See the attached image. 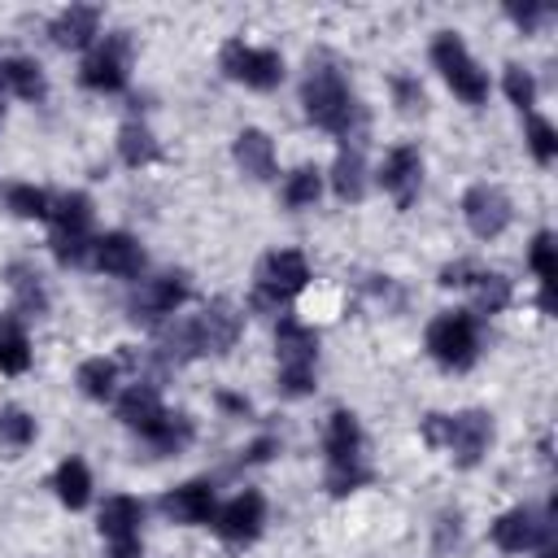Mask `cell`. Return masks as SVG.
Wrapping results in <instances>:
<instances>
[{"label":"cell","mask_w":558,"mask_h":558,"mask_svg":"<svg viewBox=\"0 0 558 558\" xmlns=\"http://www.w3.org/2000/svg\"><path fill=\"white\" fill-rule=\"evenodd\" d=\"M301 113L318 131L340 135L344 144L349 140L357 144V135L366 131V109L357 105V96H353V87H349V78L336 61H314L310 57V74L301 83Z\"/></svg>","instance_id":"6da1fadb"},{"label":"cell","mask_w":558,"mask_h":558,"mask_svg":"<svg viewBox=\"0 0 558 558\" xmlns=\"http://www.w3.org/2000/svg\"><path fill=\"white\" fill-rule=\"evenodd\" d=\"M362 423L353 410H331L327 418V432H323V453H327V466H323V488L331 497H349L357 493L362 484H371V466H366V453H362Z\"/></svg>","instance_id":"7a4b0ae2"},{"label":"cell","mask_w":558,"mask_h":558,"mask_svg":"<svg viewBox=\"0 0 558 558\" xmlns=\"http://www.w3.org/2000/svg\"><path fill=\"white\" fill-rule=\"evenodd\" d=\"M275 357H279V392L301 401L318 379V331L296 314H279L275 323Z\"/></svg>","instance_id":"3957f363"},{"label":"cell","mask_w":558,"mask_h":558,"mask_svg":"<svg viewBox=\"0 0 558 558\" xmlns=\"http://www.w3.org/2000/svg\"><path fill=\"white\" fill-rule=\"evenodd\" d=\"M310 262L301 248H270L257 262L253 275V292H248V310L253 314H283V305L292 296H301L310 288Z\"/></svg>","instance_id":"277c9868"},{"label":"cell","mask_w":558,"mask_h":558,"mask_svg":"<svg viewBox=\"0 0 558 558\" xmlns=\"http://www.w3.org/2000/svg\"><path fill=\"white\" fill-rule=\"evenodd\" d=\"M92 196L87 192H61L52 196V209H48V248L61 266H87V253H92Z\"/></svg>","instance_id":"5b68a950"},{"label":"cell","mask_w":558,"mask_h":558,"mask_svg":"<svg viewBox=\"0 0 558 558\" xmlns=\"http://www.w3.org/2000/svg\"><path fill=\"white\" fill-rule=\"evenodd\" d=\"M423 344L445 371H471L480 362V318L471 310H440L427 323Z\"/></svg>","instance_id":"8992f818"},{"label":"cell","mask_w":558,"mask_h":558,"mask_svg":"<svg viewBox=\"0 0 558 558\" xmlns=\"http://www.w3.org/2000/svg\"><path fill=\"white\" fill-rule=\"evenodd\" d=\"M432 65L440 70V78L449 83V92L458 100H466V105H484L488 100V92H493L488 70L471 57V48H466V39L458 31H436V39H432Z\"/></svg>","instance_id":"52a82bcc"},{"label":"cell","mask_w":558,"mask_h":558,"mask_svg":"<svg viewBox=\"0 0 558 558\" xmlns=\"http://www.w3.org/2000/svg\"><path fill=\"white\" fill-rule=\"evenodd\" d=\"M131 57H135V44L126 31H113V35H100L92 44V52L83 57L78 65V83L87 92H100V96H113L126 87L131 78Z\"/></svg>","instance_id":"ba28073f"},{"label":"cell","mask_w":558,"mask_h":558,"mask_svg":"<svg viewBox=\"0 0 558 558\" xmlns=\"http://www.w3.org/2000/svg\"><path fill=\"white\" fill-rule=\"evenodd\" d=\"M218 70L231 83H244L253 92H275L283 83V57H279V48H262V44H244V39H227L218 48Z\"/></svg>","instance_id":"9c48e42d"},{"label":"cell","mask_w":558,"mask_h":558,"mask_svg":"<svg viewBox=\"0 0 558 558\" xmlns=\"http://www.w3.org/2000/svg\"><path fill=\"white\" fill-rule=\"evenodd\" d=\"M183 301H187V275H183V270H161V275L135 283L126 310H131L135 323L161 327V323H170V318L183 310Z\"/></svg>","instance_id":"30bf717a"},{"label":"cell","mask_w":558,"mask_h":558,"mask_svg":"<svg viewBox=\"0 0 558 558\" xmlns=\"http://www.w3.org/2000/svg\"><path fill=\"white\" fill-rule=\"evenodd\" d=\"M488 541L501 554H532L541 545H554V523L549 514H536L532 506H510L488 523Z\"/></svg>","instance_id":"8fae6325"},{"label":"cell","mask_w":558,"mask_h":558,"mask_svg":"<svg viewBox=\"0 0 558 558\" xmlns=\"http://www.w3.org/2000/svg\"><path fill=\"white\" fill-rule=\"evenodd\" d=\"M462 222L475 240H497L514 222V201L497 183H471L462 192Z\"/></svg>","instance_id":"7c38bea8"},{"label":"cell","mask_w":558,"mask_h":558,"mask_svg":"<svg viewBox=\"0 0 558 558\" xmlns=\"http://www.w3.org/2000/svg\"><path fill=\"white\" fill-rule=\"evenodd\" d=\"M209 523H214L218 541H227V545H253L262 536V527H266V497L257 488H244L231 501H222Z\"/></svg>","instance_id":"4fadbf2b"},{"label":"cell","mask_w":558,"mask_h":558,"mask_svg":"<svg viewBox=\"0 0 558 558\" xmlns=\"http://www.w3.org/2000/svg\"><path fill=\"white\" fill-rule=\"evenodd\" d=\"M488 445H493V414L488 410H458V414H449L445 449H449L453 466H462V471L480 466Z\"/></svg>","instance_id":"5bb4252c"},{"label":"cell","mask_w":558,"mask_h":558,"mask_svg":"<svg viewBox=\"0 0 558 558\" xmlns=\"http://www.w3.org/2000/svg\"><path fill=\"white\" fill-rule=\"evenodd\" d=\"M375 179H379V187L397 201V209H410V205L418 201V192H423V153H418V144H397V148H388Z\"/></svg>","instance_id":"9a60e30c"},{"label":"cell","mask_w":558,"mask_h":558,"mask_svg":"<svg viewBox=\"0 0 558 558\" xmlns=\"http://www.w3.org/2000/svg\"><path fill=\"white\" fill-rule=\"evenodd\" d=\"M144 248L135 235L126 231H100L92 235V253H87V266L100 270V275H113V279H140L144 275Z\"/></svg>","instance_id":"2e32d148"},{"label":"cell","mask_w":558,"mask_h":558,"mask_svg":"<svg viewBox=\"0 0 558 558\" xmlns=\"http://www.w3.org/2000/svg\"><path fill=\"white\" fill-rule=\"evenodd\" d=\"M192 327H196L201 353H227V349H235V340L244 331V310L227 296H214L201 314H192Z\"/></svg>","instance_id":"e0dca14e"},{"label":"cell","mask_w":558,"mask_h":558,"mask_svg":"<svg viewBox=\"0 0 558 558\" xmlns=\"http://www.w3.org/2000/svg\"><path fill=\"white\" fill-rule=\"evenodd\" d=\"M161 514L170 519V523H183V527H201V523H209L214 519V510H218V497H214V484L209 480H187V484H179V488H170V493H161Z\"/></svg>","instance_id":"ac0fdd59"},{"label":"cell","mask_w":558,"mask_h":558,"mask_svg":"<svg viewBox=\"0 0 558 558\" xmlns=\"http://www.w3.org/2000/svg\"><path fill=\"white\" fill-rule=\"evenodd\" d=\"M113 410H118V423H122V427H131V432L144 436V432L166 414L161 388L148 384V379H135V384H126V388L113 397Z\"/></svg>","instance_id":"d6986e66"},{"label":"cell","mask_w":558,"mask_h":558,"mask_svg":"<svg viewBox=\"0 0 558 558\" xmlns=\"http://www.w3.org/2000/svg\"><path fill=\"white\" fill-rule=\"evenodd\" d=\"M231 157H235V166H240L248 179H257V183L275 179L279 153H275V140H270L262 126H244V131L231 140Z\"/></svg>","instance_id":"ffe728a7"},{"label":"cell","mask_w":558,"mask_h":558,"mask_svg":"<svg viewBox=\"0 0 558 558\" xmlns=\"http://www.w3.org/2000/svg\"><path fill=\"white\" fill-rule=\"evenodd\" d=\"M48 35L57 48H92L100 39V9L96 4H70L48 22Z\"/></svg>","instance_id":"44dd1931"},{"label":"cell","mask_w":558,"mask_h":558,"mask_svg":"<svg viewBox=\"0 0 558 558\" xmlns=\"http://www.w3.org/2000/svg\"><path fill=\"white\" fill-rule=\"evenodd\" d=\"M323 179L331 183L336 201L357 205L366 196V157H362V148L357 144H340V153H336V161H331V170Z\"/></svg>","instance_id":"7402d4cb"},{"label":"cell","mask_w":558,"mask_h":558,"mask_svg":"<svg viewBox=\"0 0 558 558\" xmlns=\"http://www.w3.org/2000/svg\"><path fill=\"white\" fill-rule=\"evenodd\" d=\"M140 523H144V501L131 497V493H113L100 501V514H96V527H100V541H126V536H140Z\"/></svg>","instance_id":"603a6c76"},{"label":"cell","mask_w":558,"mask_h":558,"mask_svg":"<svg viewBox=\"0 0 558 558\" xmlns=\"http://www.w3.org/2000/svg\"><path fill=\"white\" fill-rule=\"evenodd\" d=\"M153 453H161V458H170V453H183L192 440H196V423L183 414V410H166L144 436H140Z\"/></svg>","instance_id":"cb8c5ba5"},{"label":"cell","mask_w":558,"mask_h":558,"mask_svg":"<svg viewBox=\"0 0 558 558\" xmlns=\"http://www.w3.org/2000/svg\"><path fill=\"white\" fill-rule=\"evenodd\" d=\"M0 87L17 100H44L48 96V78L44 65L35 57H4L0 61Z\"/></svg>","instance_id":"d4e9b609"},{"label":"cell","mask_w":558,"mask_h":558,"mask_svg":"<svg viewBox=\"0 0 558 558\" xmlns=\"http://www.w3.org/2000/svg\"><path fill=\"white\" fill-rule=\"evenodd\" d=\"M118 375H122L118 357H83L78 371H74V384L87 401H113L118 397Z\"/></svg>","instance_id":"484cf974"},{"label":"cell","mask_w":558,"mask_h":558,"mask_svg":"<svg viewBox=\"0 0 558 558\" xmlns=\"http://www.w3.org/2000/svg\"><path fill=\"white\" fill-rule=\"evenodd\" d=\"M118 157H122V166L144 170V166H153L161 157V144H157V135L140 118H131V122L118 126Z\"/></svg>","instance_id":"4316f807"},{"label":"cell","mask_w":558,"mask_h":558,"mask_svg":"<svg viewBox=\"0 0 558 558\" xmlns=\"http://www.w3.org/2000/svg\"><path fill=\"white\" fill-rule=\"evenodd\" d=\"M9 292H13V314H44L48 310V292H44V279L31 262H13L9 266Z\"/></svg>","instance_id":"83f0119b"},{"label":"cell","mask_w":558,"mask_h":558,"mask_svg":"<svg viewBox=\"0 0 558 558\" xmlns=\"http://www.w3.org/2000/svg\"><path fill=\"white\" fill-rule=\"evenodd\" d=\"M52 493L65 510H83L92 501V471L83 458H65L57 471H52Z\"/></svg>","instance_id":"f1b7e54d"},{"label":"cell","mask_w":558,"mask_h":558,"mask_svg":"<svg viewBox=\"0 0 558 558\" xmlns=\"http://www.w3.org/2000/svg\"><path fill=\"white\" fill-rule=\"evenodd\" d=\"M471 314L480 318V314H501L510 301H514V288H510V279L501 275V270H484L480 266V275L471 279Z\"/></svg>","instance_id":"f546056e"},{"label":"cell","mask_w":558,"mask_h":558,"mask_svg":"<svg viewBox=\"0 0 558 558\" xmlns=\"http://www.w3.org/2000/svg\"><path fill=\"white\" fill-rule=\"evenodd\" d=\"M26 366H31V340L22 318L9 310L0 314V375H22Z\"/></svg>","instance_id":"4dcf8cb0"},{"label":"cell","mask_w":558,"mask_h":558,"mask_svg":"<svg viewBox=\"0 0 558 558\" xmlns=\"http://www.w3.org/2000/svg\"><path fill=\"white\" fill-rule=\"evenodd\" d=\"M283 205L288 209H310V205H318V196H323V170L318 166H296L288 179H283Z\"/></svg>","instance_id":"1f68e13d"},{"label":"cell","mask_w":558,"mask_h":558,"mask_svg":"<svg viewBox=\"0 0 558 558\" xmlns=\"http://www.w3.org/2000/svg\"><path fill=\"white\" fill-rule=\"evenodd\" d=\"M4 205L17 214V218H35V222H48V209H52V192L35 187V183H9L4 187Z\"/></svg>","instance_id":"d6a6232c"},{"label":"cell","mask_w":558,"mask_h":558,"mask_svg":"<svg viewBox=\"0 0 558 558\" xmlns=\"http://www.w3.org/2000/svg\"><path fill=\"white\" fill-rule=\"evenodd\" d=\"M527 266H532V275L541 279V310H545V292H549L554 279H558V244H554V231H536V240H532V248H527Z\"/></svg>","instance_id":"836d02e7"},{"label":"cell","mask_w":558,"mask_h":558,"mask_svg":"<svg viewBox=\"0 0 558 558\" xmlns=\"http://www.w3.org/2000/svg\"><path fill=\"white\" fill-rule=\"evenodd\" d=\"M523 140H527V153L536 157V166H554V157H558V131H554L549 118L527 113V131H523Z\"/></svg>","instance_id":"e575fe53"},{"label":"cell","mask_w":558,"mask_h":558,"mask_svg":"<svg viewBox=\"0 0 558 558\" xmlns=\"http://www.w3.org/2000/svg\"><path fill=\"white\" fill-rule=\"evenodd\" d=\"M501 92H506V100L519 109V113H532V105H536V78H532V70H523V65H506L501 70Z\"/></svg>","instance_id":"d590c367"},{"label":"cell","mask_w":558,"mask_h":558,"mask_svg":"<svg viewBox=\"0 0 558 558\" xmlns=\"http://www.w3.org/2000/svg\"><path fill=\"white\" fill-rule=\"evenodd\" d=\"M388 92H392V105H397V113H405V118H418L423 109H427V92H423V83L414 78V74H392L388 78Z\"/></svg>","instance_id":"8d00e7d4"},{"label":"cell","mask_w":558,"mask_h":558,"mask_svg":"<svg viewBox=\"0 0 558 558\" xmlns=\"http://www.w3.org/2000/svg\"><path fill=\"white\" fill-rule=\"evenodd\" d=\"M35 440V418L17 405L0 410V449H26Z\"/></svg>","instance_id":"74e56055"},{"label":"cell","mask_w":558,"mask_h":558,"mask_svg":"<svg viewBox=\"0 0 558 558\" xmlns=\"http://www.w3.org/2000/svg\"><path fill=\"white\" fill-rule=\"evenodd\" d=\"M506 17H510L523 35H532L541 22H549V17H554V9H549V4H536V0H532V4H523V9H519V4H506Z\"/></svg>","instance_id":"f35d334b"},{"label":"cell","mask_w":558,"mask_h":558,"mask_svg":"<svg viewBox=\"0 0 558 558\" xmlns=\"http://www.w3.org/2000/svg\"><path fill=\"white\" fill-rule=\"evenodd\" d=\"M480 275V262L471 257H458L449 266H440V288H471V279Z\"/></svg>","instance_id":"ab89813d"},{"label":"cell","mask_w":558,"mask_h":558,"mask_svg":"<svg viewBox=\"0 0 558 558\" xmlns=\"http://www.w3.org/2000/svg\"><path fill=\"white\" fill-rule=\"evenodd\" d=\"M462 541V514L458 510H445L440 519H436V554H445L449 545H458Z\"/></svg>","instance_id":"60d3db41"},{"label":"cell","mask_w":558,"mask_h":558,"mask_svg":"<svg viewBox=\"0 0 558 558\" xmlns=\"http://www.w3.org/2000/svg\"><path fill=\"white\" fill-rule=\"evenodd\" d=\"M445 427H449V414H423V423H418V436H423V445H432V449H445Z\"/></svg>","instance_id":"b9f144b4"},{"label":"cell","mask_w":558,"mask_h":558,"mask_svg":"<svg viewBox=\"0 0 558 558\" xmlns=\"http://www.w3.org/2000/svg\"><path fill=\"white\" fill-rule=\"evenodd\" d=\"M105 558H144V541H140V536L105 541Z\"/></svg>","instance_id":"7bdbcfd3"},{"label":"cell","mask_w":558,"mask_h":558,"mask_svg":"<svg viewBox=\"0 0 558 558\" xmlns=\"http://www.w3.org/2000/svg\"><path fill=\"white\" fill-rule=\"evenodd\" d=\"M275 449H279V440H275V436H257V440H253V445H248L240 458H244V462H266Z\"/></svg>","instance_id":"ee69618b"},{"label":"cell","mask_w":558,"mask_h":558,"mask_svg":"<svg viewBox=\"0 0 558 558\" xmlns=\"http://www.w3.org/2000/svg\"><path fill=\"white\" fill-rule=\"evenodd\" d=\"M214 401H218V405H222L227 414H240V418L248 414V401H244V397H235V392H218Z\"/></svg>","instance_id":"f6af8a7d"},{"label":"cell","mask_w":558,"mask_h":558,"mask_svg":"<svg viewBox=\"0 0 558 558\" xmlns=\"http://www.w3.org/2000/svg\"><path fill=\"white\" fill-rule=\"evenodd\" d=\"M532 554H536V558H558V554H554V545H541V549H532Z\"/></svg>","instance_id":"bcb514c9"}]
</instances>
